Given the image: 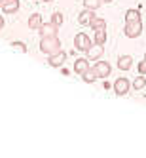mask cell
<instances>
[{
    "label": "cell",
    "instance_id": "1",
    "mask_svg": "<svg viewBox=\"0 0 146 158\" xmlns=\"http://www.w3.org/2000/svg\"><path fill=\"white\" fill-rule=\"evenodd\" d=\"M40 50H42V53H46V55H53V53L61 52V40L57 36H42Z\"/></svg>",
    "mask_w": 146,
    "mask_h": 158
},
{
    "label": "cell",
    "instance_id": "2",
    "mask_svg": "<svg viewBox=\"0 0 146 158\" xmlns=\"http://www.w3.org/2000/svg\"><path fill=\"white\" fill-rule=\"evenodd\" d=\"M123 35L127 38H139L142 35V21H125V27H123Z\"/></svg>",
    "mask_w": 146,
    "mask_h": 158
},
{
    "label": "cell",
    "instance_id": "3",
    "mask_svg": "<svg viewBox=\"0 0 146 158\" xmlns=\"http://www.w3.org/2000/svg\"><path fill=\"white\" fill-rule=\"evenodd\" d=\"M112 88H114V94H116L118 97H121V95H127V94H129V89H131V82L127 80L125 76H120L118 80L114 82V86H112Z\"/></svg>",
    "mask_w": 146,
    "mask_h": 158
},
{
    "label": "cell",
    "instance_id": "4",
    "mask_svg": "<svg viewBox=\"0 0 146 158\" xmlns=\"http://www.w3.org/2000/svg\"><path fill=\"white\" fill-rule=\"evenodd\" d=\"M91 46H93L91 38H89L85 32H78L76 38H74V48H76V50H80V52H87Z\"/></svg>",
    "mask_w": 146,
    "mask_h": 158
},
{
    "label": "cell",
    "instance_id": "5",
    "mask_svg": "<svg viewBox=\"0 0 146 158\" xmlns=\"http://www.w3.org/2000/svg\"><path fill=\"white\" fill-rule=\"evenodd\" d=\"M93 67H95V71H97L99 78H108L110 73H112V67H110L108 61H97Z\"/></svg>",
    "mask_w": 146,
    "mask_h": 158
},
{
    "label": "cell",
    "instance_id": "6",
    "mask_svg": "<svg viewBox=\"0 0 146 158\" xmlns=\"http://www.w3.org/2000/svg\"><path fill=\"white\" fill-rule=\"evenodd\" d=\"M85 53H87V59L89 61H97L101 55L105 53V46H103V44H95V46H91Z\"/></svg>",
    "mask_w": 146,
    "mask_h": 158
},
{
    "label": "cell",
    "instance_id": "7",
    "mask_svg": "<svg viewBox=\"0 0 146 158\" xmlns=\"http://www.w3.org/2000/svg\"><path fill=\"white\" fill-rule=\"evenodd\" d=\"M48 57H49V65L51 67H63L65 65V61H66V53L61 50V52H57V53H53V55H48Z\"/></svg>",
    "mask_w": 146,
    "mask_h": 158
},
{
    "label": "cell",
    "instance_id": "8",
    "mask_svg": "<svg viewBox=\"0 0 146 158\" xmlns=\"http://www.w3.org/2000/svg\"><path fill=\"white\" fill-rule=\"evenodd\" d=\"M87 69H89V59H87V57H78V59L74 61V73H76V74L82 76Z\"/></svg>",
    "mask_w": 146,
    "mask_h": 158
},
{
    "label": "cell",
    "instance_id": "9",
    "mask_svg": "<svg viewBox=\"0 0 146 158\" xmlns=\"http://www.w3.org/2000/svg\"><path fill=\"white\" fill-rule=\"evenodd\" d=\"M57 29L59 27H55L51 21H49V23H42V27L38 31H40L42 36H57Z\"/></svg>",
    "mask_w": 146,
    "mask_h": 158
},
{
    "label": "cell",
    "instance_id": "10",
    "mask_svg": "<svg viewBox=\"0 0 146 158\" xmlns=\"http://www.w3.org/2000/svg\"><path fill=\"white\" fill-rule=\"evenodd\" d=\"M133 67V57L131 55H120L118 57V69L120 71H129Z\"/></svg>",
    "mask_w": 146,
    "mask_h": 158
},
{
    "label": "cell",
    "instance_id": "11",
    "mask_svg": "<svg viewBox=\"0 0 146 158\" xmlns=\"http://www.w3.org/2000/svg\"><path fill=\"white\" fill-rule=\"evenodd\" d=\"M93 17H95V15H93V10H87V8H85L84 12L78 15V23H80V25H89Z\"/></svg>",
    "mask_w": 146,
    "mask_h": 158
},
{
    "label": "cell",
    "instance_id": "12",
    "mask_svg": "<svg viewBox=\"0 0 146 158\" xmlns=\"http://www.w3.org/2000/svg\"><path fill=\"white\" fill-rule=\"evenodd\" d=\"M19 10V0H6L4 6H2V12L4 14H14Z\"/></svg>",
    "mask_w": 146,
    "mask_h": 158
},
{
    "label": "cell",
    "instance_id": "13",
    "mask_svg": "<svg viewBox=\"0 0 146 158\" xmlns=\"http://www.w3.org/2000/svg\"><path fill=\"white\" fill-rule=\"evenodd\" d=\"M29 27H30L32 31H38V29L42 27V15H40V14H32V15L29 17Z\"/></svg>",
    "mask_w": 146,
    "mask_h": 158
},
{
    "label": "cell",
    "instance_id": "14",
    "mask_svg": "<svg viewBox=\"0 0 146 158\" xmlns=\"http://www.w3.org/2000/svg\"><path fill=\"white\" fill-rule=\"evenodd\" d=\"M82 78H84V82H87V84H91V82H95L97 78H99V74H97V71H95V67L91 69V67H89V69L82 74Z\"/></svg>",
    "mask_w": 146,
    "mask_h": 158
},
{
    "label": "cell",
    "instance_id": "15",
    "mask_svg": "<svg viewBox=\"0 0 146 158\" xmlns=\"http://www.w3.org/2000/svg\"><path fill=\"white\" fill-rule=\"evenodd\" d=\"M106 38H108L106 29H97V31H95V36H93V42H95V44H103V46H105Z\"/></svg>",
    "mask_w": 146,
    "mask_h": 158
},
{
    "label": "cell",
    "instance_id": "16",
    "mask_svg": "<svg viewBox=\"0 0 146 158\" xmlns=\"http://www.w3.org/2000/svg\"><path fill=\"white\" fill-rule=\"evenodd\" d=\"M131 86H133L135 92H140V89H144V86H146V76H144V74H139V76L133 80Z\"/></svg>",
    "mask_w": 146,
    "mask_h": 158
},
{
    "label": "cell",
    "instance_id": "17",
    "mask_svg": "<svg viewBox=\"0 0 146 158\" xmlns=\"http://www.w3.org/2000/svg\"><path fill=\"white\" fill-rule=\"evenodd\" d=\"M89 27H91L93 31H97V29H106V21L103 17H93L91 23H89Z\"/></svg>",
    "mask_w": 146,
    "mask_h": 158
},
{
    "label": "cell",
    "instance_id": "18",
    "mask_svg": "<svg viewBox=\"0 0 146 158\" xmlns=\"http://www.w3.org/2000/svg\"><path fill=\"white\" fill-rule=\"evenodd\" d=\"M137 19H140V10L131 8L125 12V21H137Z\"/></svg>",
    "mask_w": 146,
    "mask_h": 158
},
{
    "label": "cell",
    "instance_id": "19",
    "mask_svg": "<svg viewBox=\"0 0 146 158\" xmlns=\"http://www.w3.org/2000/svg\"><path fill=\"white\" fill-rule=\"evenodd\" d=\"M101 4H103V0H84V6L87 10H93V12L101 8Z\"/></svg>",
    "mask_w": 146,
    "mask_h": 158
},
{
    "label": "cell",
    "instance_id": "20",
    "mask_svg": "<svg viewBox=\"0 0 146 158\" xmlns=\"http://www.w3.org/2000/svg\"><path fill=\"white\" fill-rule=\"evenodd\" d=\"M51 23H53L55 27H61V25H63V14L55 12V14L51 15Z\"/></svg>",
    "mask_w": 146,
    "mask_h": 158
},
{
    "label": "cell",
    "instance_id": "21",
    "mask_svg": "<svg viewBox=\"0 0 146 158\" xmlns=\"http://www.w3.org/2000/svg\"><path fill=\"white\" fill-rule=\"evenodd\" d=\"M12 46H14L15 50H19L21 53H27V46H25L23 42H12Z\"/></svg>",
    "mask_w": 146,
    "mask_h": 158
},
{
    "label": "cell",
    "instance_id": "22",
    "mask_svg": "<svg viewBox=\"0 0 146 158\" xmlns=\"http://www.w3.org/2000/svg\"><path fill=\"white\" fill-rule=\"evenodd\" d=\"M139 74H144L146 76V59L139 61Z\"/></svg>",
    "mask_w": 146,
    "mask_h": 158
},
{
    "label": "cell",
    "instance_id": "23",
    "mask_svg": "<svg viewBox=\"0 0 146 158\" xmlns=\"http://www.w3.org/2000/svg\"><path fill=\"white\" fill-rule=\"evenodd\" d=\"M2 29H4V17L0 15V31H2Z\"/></svg>",
    "mask_w": 146,
    "mask_h": 158
},
{
    "label": "cell",
    "instance_id": "24",
    "mask_svg": "<svg viewBox=\"0 0 146 158\" xmlns=\"http://www.w3.org/2000/svg\"><path fill=\"white\" fill-rule=\"evenodd\" d=\"M4 2H6V0H0V8H2V6H4Z\"/></svg>",
    "mask_w": 146,
    "mask_h": 158
},
{
    "label": "cell",
    "instance_id": "25",
    "mask_svg": "<svg viewBox=\"0 0 146 158\" xmlns=\"http://www.w3.org/2000/svg\"><path fill=\"white\" fill-rule=\"evenodd\" d=\"M103 2H106V4H110V2H112V0H103Z\"/></svg>",
    "mask_w": 146,
    "mask_h": 158
},
{
    "label": "cell",
    "instance_id": "26",
    "mask_svg": "<svg viewBox=\"0 0 146 158\" xmlns=\"http://www.w3.org/2000/svg\"><path fill=\"white\" fill-rule=\"evenodd\" d=\"M44 2H51V0H44Z\"/></svg>",
    "mask_w": 146,
    "mask_h": 158
},
{
    "label": "cell",
    "instance_id": "27",
    "mask_svg": "<svg viewBox=\"0 0 146 158\" xmlns=\"http://www.w3.org/2000/svg\"><path fill=\"white\" fill-rule=\"evenodd\" d=\"M144 59H146V53H144Z\"/></svg>",
    "mask_w": 146,
    "mask_h": 158
}]
</instances>
